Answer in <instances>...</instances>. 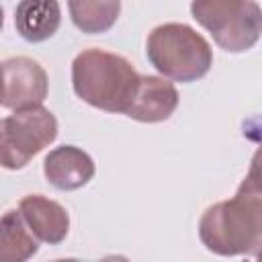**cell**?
Returning a JSON list of instances; mask_svg holds the SVG:
<instances>
[{"instance_id":"9","label":"cell","mask_w":262,"mask_h":262,"mask_svg":"<svg viewBox=\"0 0 262 262\" xmlns=\"http://www.w3.org/2000/svg\"><path fill=\"white\" fill-rule=\"evenodd\" d=\"M18 211L31 233L49 246L61 244L70 233V215L63 205L45 194H27L18 203Z\"/></svg>"},{"instance_id":"8","label":"cell","mask_w":262,"mask_h":262,"mask_svg":"<svg viewBox=\"0 0 262 262\" xmlns=\"http://www.w3.org/2000/svg\"><path fill=\"white\" fill-rule=\"evenodd\" d=\"M94 172H96V166L90 154L76 145L53 147L43 160L45 180L53 188L63 192L86 186L94 178Z\"/></svg>"},{"instance_id":"13","label":"cell","mask_w":262,"mask_h":262,"mask_svg":"<svg viewBox=\"0 0 262 262\" xmlns=\"http://www.w3.org/2000/svg\"><path fill=\"white\" fill-rule=\"evenodd\" d=\"M2 27H4V8L0 4V31H2Z\"/></svg>"},{"instance_id":"4","label":"cell","mask_w":262,"mask_h":262,"mask_svg":"<svg viewBox=\"0 0 262 262\" xmlns=\"http://www.w3.org/2000/svg\"><path fill=\"white\" fill-rule=\"evenodd\" d=\"M190 14L227 53L252 49L262 33V10L256 0H192Z\"/></svg>"},{"instance_id":"1","label":"cell","mask_w":262,"mask_h":262,"mask_svg":"<svg viewBox=\"0 0 262 262\" xmlns=\"http://www.w3.org/2000/svg\"><path fill=\"white\" fill-rule=\"evenodd\" d=\"M199 239L217 256H258L262 246V188L256 160L231 199L205 209L199 219Z\"/></svg>"},{"instance_id":"10","label":"cell","mask_w":262,"mask_h":262,"mask_svg":"<svg viewBox=\"0 0 262 262\" xmlns=\"http://www.w3.org/2000/svg\"><path fill=\"white\" fill-rule=\"evenodd\" d=\"M61 25V6L57 0H18L14 8L16 33L29 43L51 39Z\"/></svg>"},{"instance_id":"14","label":"cell","mask_w":262,"mask_h":262,"mask_svg":"<svg viewBox=\"0 0 262 262\" xmlns=\"http://www.w3.org/2000/svg\"><path fill=\"white\" fill-rule=\"evenodd\" d=\"M0 104H2V68H0Z\"/></svg>"},{"instance_id":"7","label":"cell","mask_w":262,"mask_h":262,"mask_svg":"<svg viewBox=\"0 0 262 262\" xmlns=\"http://www.w3.org/2000/svg\"><path fill=\"white\" fill-rule=\"evenodd\" d=\"M178 90L160 76H139L135 94L123 115L139 123H162L178 108Z\"/></svg>"},{"instance_id":"6","label":"cell","mask_w":262,"mask_h":262,"mask_svg":"<svg viewBox=\"0 0 262 262\" xmlns=\"http://www.w3.org/2000/svg\"><path fill=\"white\" fill-rule=\"evenodd\" d=\"M2 68V106L16 111L43 104L49 92V78L43 66L27 55L8 57Z\"/></svg>"},{"instance_id":"5","label":"cell","mask_w":262,"mask_h":262,"mask_svg":"<svg viewBox=\"0 0 262 262\" xmlns=\"http://www.w3.org/2000/svg\"><path fill=\"white\" fill-rule=\"evenodd\" d=\"M57 137V119L43 104L16 108L0 119V168L23 170Z\"/></svg>"},{"instance_id":"2","label":"cell","mask_w":262,"mask_h":262,"mask_svg":"<svg viewBox=\"0 0 262 262\" xmlns=\"http://www.w3.org/2000/svg\"><path fill=\"white\" fill-rule=\"evenodd\" d=\"M139 76L141 74L127 57L98 47L80 51L72 61L74 94L104 113L127 111Z\"/></svg>"},{"instance_id":"11","label":"cell","mask_w":262,"mask_h":262,"mask_svg":"<svg viewBox=\"0 0 262 262\" xmlns=\"http://www.w3.org/2000/svg\"><path fill=\"white\" fill-rule=\"evenodd\" d=\"M39 252V239L27 227L18 209L0 217V262H27Z\"/></svg>"},{"instance_id":"12","label":"cell","mask_w":262,"mask_h":262,"mask_svg":"<svg viewBox=\"0 0 262 262\" xmlns=\"http://www.w3.org/2000/svg\"><path fill=\"white\" fill-rule=\"evenodd\" d=\"M74 27L86 35H100L115 27L121 14V0H68Z\"/></svg>"},{"instance_id":"3","label":"cell","mask_w":262,"mask_h":262,"mask_svg":"<svg viewBox=\"0 0 262 262\" xmlns=\"http://www.w3.org/2000/svg\"><path fill=\"white\" fill-rule=\"evenodd\" d=\"M145 55L162 78L182 84L205 78L213 66V49L209 41L184 23H164L154 27L147 35Z\"/></svg>"}]
</instances>
